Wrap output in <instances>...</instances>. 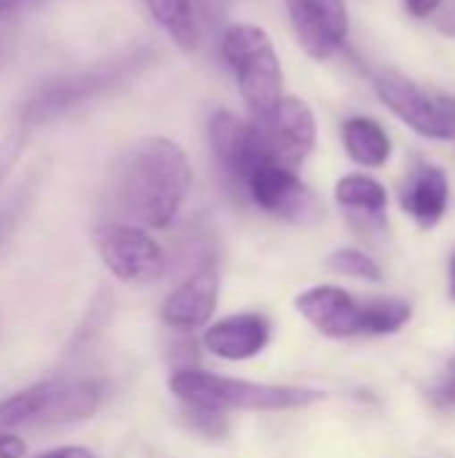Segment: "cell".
<instances>
[{
	"instance_id": "obj_1",
	"label": "cell",
	"mask_w": 455,
	"mask_h": 458,
	"mask_svg": "<svg viewBox=\"0 0 455 458\" xmlns=\"http://www.w3.org/2000/svg\"><path fill=\"white\" fill-rule=\"evenodd\" d=\"M193 185L188 153L166 137H142L115 161L110 174V204L126 223L139 228H169Z\"/></svg>"
},
{
	"instance_id": "obj_2",
	"label": "cell",
	"mask_w": 455,
	"mask_h": 458,
	"mask_svg": "<svg viewBox=\"0 0 455 458\" xmlns=\"http://www.w3.org/2000/svg\"><path fill=\"white\" fill-rule=\"evenodd\" d=\"M169 392L190 411L228 413V411H292L324 400V392L287 384H257L206 373L198 368H180L169 376Z\"/></svg>"
},
{
	"instance_id": "obj_3",
	"label": "cell",
	"mask_w": 455,
	"mask_h": 458,
	"mask_svg": "<svg viewBox=\"0 0 455 458\" xmlns=\"http://www.w3.org/2000/svg\"><path fill=\"white\" fill-rule=\"evenodd\" d=\"M220 54L236 81L249 118L268 113L284 97V70L271 35L252 21H231L220 35Z\"/></svg>"
},
{
	"instance_id": "obj_4",
	"label": "cell",
	"mask_w": 455,
	"mask_h": 458,
	"mask_svg": "<svg viewBox=\"0 0 455 458\" xmlns=\"http://www.w3.org/2000/svg\"><path fill=\"white\" fill-rule=\"evenodd\" d=\"M263 161H274L287 169H300L316 148V115L300 97L284 94L268 113L249 118Z\"/></svg>"
},
{
	"instance_id": "obj_5",
	"label": "cell",
	"mask_w": 455,
	"mask_h": 458,
	"mask_svg": "<svg viewBox=\"0 0 455 458\" xmlns=\"http://www.w3.org/2000/svg\"><path fill=\"white\" fill-rule=\"evenodd\" d=\"M241 191L257 209L284 223L311 225L324 215L319 196L300 180V174L274 161H260L241 182Z\"/></svg>"
},
{
	"instance_id": "obj_6",
	"label": "cell",
	"mask_w": 455,
	"mask_h": 458,
	"mask_svg": "<svg viewBox=\"0 0 455 458\" xmlns=\"http://www.w3.org/2000/svg\"><path fill=\"white\" fill-rule=\"evenodd\" d=\"M94 244L105 268L123 284H150L166 268L164 247L147 233V228L105 223L94 231Z\"/></svg>"
},
{
	"instance_id": "obj_7",
	"label": "cell",
	"mask_w": 455,
	"mask_h": 458,
	"mask_svg": "<svg viewBox=\"0 0 455 458\" xmlns=\"http://www.w3.org/2000/svg\"><path fill=\"white\" fill-rule=\"evenodd\" d=\"M373 86L378 99L413 131L429 140H453V118L445 94H429L397 70H378Z\"/></svg>"
},
{
	"instance_id": "obj_8",
	"label": "cell",
	"mask_w": 455,
	"mask_h": 458,
	"mask_svg": "<svg viewBox=\"0 0 455 458\" xmlns=\"http://www.w3.org/2000/svg\"><path fill=\"white\" fill-rule=\"evenodd\" d=\"M137 56H129V59H121V62H110V64H99L88 72H80V75H72V78H64V81H56L51 86H46L43 91H38L27 110H24V121L27 123H43V121H54L64 113H70L72 107L99 97L102 91L113 89L115 83L126 81V75L137 67Z\"/></svg>"
},
{
	"instance_id": "obj_9",
	"label": "cell",
	"mask_w": 455,
	"mask_h": 458,
	"mask_svg": "<svg viewBox=\"0 0 455 458\" xmlns=\"http://www.w3.org/2000/svg\"><path fill=\"white\" fill-rule=\"evenodd\" d=\"M298 43L314 59L335 56L349 38L346 0H284Z\"/></svg>"
},
{
	"instance_id": "obj_10",
	"label": "cell",
	"mask_w": 455,
	"mask_h": 458,
	"mask_svg": "<svg viewBox=\"0 0 455 458\" xmlns=\"http://www.w3.org/2000/svg\"><path fill=\"white\" fill-rule=\"evenodd\" d=\"M217 301H220L217 266L204 263L164 298L158 317L169 330H177V333L204 330L215 317Z\"/></svg>"
},
{
	"instance_id": "obj_11",
	"label": "cell",
	"mask_w": 455,
	"mask_h": 458,
	"mask_svg": "<svg viewBox=\"0 0 455 458\" xmlns=\"http://www.w3.org/2000/svg\"><path fill=\"white\" fill-rule=\"evenodd\" d=\"M274 335V325L260 311H241L209 322L204 327V349L225 362H247L260 357Z\"/></svg>"
},
{
	"instance_id": "obj_12",
	"label": "cell",
	"mask_w": 455,
	"mask_h": 458,
	"mask_svg": "<svg viewBox=\"0 0 455 458\" xmlns=\"http://www.w3.org/2000/svg\"><path fill=\"white\" fill-rule=\"evenodd\" d=\"M209 145L223 166V172L241 188L247 174L263 161L257 140H255V126L249 118H241L231 110H217L209 118Z\"/></svg>"
},
{
	"instance_id": "obj_13",
	"label": "cell",
	"mask_w": 455,
	"mask_h": 458,
	"mask_svg": "<svg viewBox=\"0 0 455 458\" xmlns=\"http://www.w3.org/2000/svg\"><path fill=\"white\" fill-rule=\"evenodd\" d=\"M102 408V386L91 378H48L40 381V403L35 427H64L91 419Z\"/></svg>"
},
{
	"instance_id": "obj_14",
	"label": "cell",
	"mask_w": 455,
	"mask_h": 458,
	"mask_svg": "<svg viewBox=\"0 0 455 458\" xmlns=\"http://www.w3.org/2000/svg\"><path fill=\"white\" fill-rule=\"evenodd\" d=\"M298 314L314 325L322 335L327 338H351L359 335V322H362V303L354 301L341 287L333 284H319L295 298Z\"/></svg>"
},
{
	"instance_id": "obj_15",
	"label": "cell",
	"mask_w": 455,
	"mask_h": 458,
	"mask_svg": "<svg viewBox=\"0 0 455 458\" xmlns=\"http://www.w3.org/2000/svg\"><path fill=\"white\" fill-rule=\"evenodd\" d=\"M448 196H451L448 174L434 164L418 161L410 166L402 182L400 201H402V209L421 228H434L448 212Z\"/></svg>"
},
{
	"instance_id": "obj_16",
	"label": "cell",
	"mask_w": 455,
	"mask_h": 458,
	"mask_svg": "<svg viewBox=\"0 0 455 458\" xmlns=\"http://www.w3.org/2000/svg\"><path fill=\"white\" fill-rule=\"evenodd\" d=\"M343 148L359 166L378 169L392 158V140L386 129L367 115H354L343 123Z\"/></svg>"
},
{
	"instance_id": "obj_17",
	"label": "cell",
	"mask_w": 455,
	"mask_h": 458,
	"mask_svg": "<svg viewBox=\"0 0 455 458\" xmlns=\"http://www.w3.org/2000/svg\"><path fill=\"white\" fill-rule=\"evenodd\" d=\"M158 27L174 40L185 54L198 51L201 46V24L196 0H142Z\"/></svg>"
},
{
	"instance_id": "obj_18",
	"label": "cell",
	"mask_w": 455,
	"mask_h": 458,
	"mask_svg": "<svg viewBox=\"0 0 455 458\" xmlns=\"http://www.w3.org/2000/svg\"><path fill=\"white\" fill-rule=\"evenodd\" d=\"M335 201L351 215L383 220V212L389 207V193L378 180L367 174H346L335 185Z\"/></svg>"
},
{
	"instance_id": "obj_19",
	"label": "cell",
	"mask_w": 455,
	"mask_h": 458,
	"mask_svg": "<svg viewBox=\"0 0 455 458\" xmlns=\"http://www.w3.org/2000/svg\"><path fill=\"white\" fill-rule=\"evenodd\" d=\"M410 314H413L410 303L394 301V298H381V301L362 303L359 333H365V335H392V333L402 330L410 322Z\"/></svg>"
},
{
	"instance_id": "obj_20",
	"label": "cell",
	"mask_w": 455,
	"mask_h": 458,
	"mask_svg": "<svg viewBox=\"0 0 455 458\" xmlns=\"http://www.w3.org/2000/svg\"><path fill=\"white\" fill-rule=\"evenodd\" d=\"M327 268L335 274L351 276V279H362V282H381L383 279L378 263L370 255H365L362 250H351V247L335 250L327 258Z\"/></svg>"
},
{
	"instance_id": "obj_21",
	"label": "cell",
	"mask_w": 455,
	"mask_h": 458,
	"mask_svg": "<svg viewBox=\"0 0 455 458\" xmlns=\"http://www.w3.org/2000/svg\"><path fill=\"white\" fill-rule=\"evenodd\" d=\"M21 153H24V134L21 131H11V134L0 137V188L8 180V174L13 172Z\"/></svg>"
},
{
	"instance_id": "obj_22",
	"label": "cell",
	"mask_w": 455,
	"mask_h": 458,
	"mask_svg": "<svg viewBox=\"0 0 455 458\" xmlns=\"http://www.w3.org/2000/svg\"><path fill=\"white\" fill-rule=\"evenodd\" d=\"M429 397L442 408H455V376H448L440 384H434L429 389Z\"/></svg>"
},
{
	"instance_id": "obj_23",
	"label": "cell",
	"mask_w": 455,
	"mask_h": 458,
	"mask_svg": "<svg viewBox=\"0 0 455 458\" xmlns=\"http://www.w3.org/2000/svg\"><path fill=\"white\" fill-rule=\"evenodd\" d=\"M0 458H27V445L21 437L0 432Z\"/></svg>"
},
{
	"instance_id": "obj_24",
	"label": "cell",
	"mask_w": 455,
	"mask_h": 458,
	"mask_svg": "<svg viewBox=\"0 0 455 458\" xmlns=\"http://www.w3.org/2000/svg\"><path fill=\"white\" fill-rule=\"evenodd\" d=\"M440 5H442V0H405L408 13H410V16H416V19H426V16H432Z\"/></svg>"
},
{
	"instance_id": "obj_25",
	"label": "cell",
	"mask_w": 455,
	"mask_h": 458,
	"mask_svg": "<svg viewBox=\"0 0 455 458\" xmlns=\"http://www.w3.org/2000/svg\"><path fill=\"white\" fill-rule=\"evenodd\" d=\"M32 458H97L91 451L80 448V445H64V448H54V451H46V454H38Z\"/></svg>"
},
{
	"instance_id": "obj_26",
	"label": "cell",
	"mask_w": 455,
	"mask_h": 458,
	"mask_svg": "<svg viewBox=\"0 0 455 458\" xmlns=\"http://www.w3.org/2000/svg\"><path fill=\"white\" fill-rule=\"evenodd\" d=\"M19 3H21V0H0V13H3V11H11V8L19 5Z\"/></svg>"
},
{
	"instance_id": "obj_27",
	"label": "cell",
	"mask_w": 455,
	"mask_h": 458,
	"mask_svg": "<svg viewBox=\"0 0 455 458\" xmlns=\"http://www.w3.org/2000/svg\"><path fill=\"white\" fill-rule=\"evenodd\" d=\"M451 295H453L455 301V255L453 260H451Z\"/></svg>"
},
{
	"instance_id": "obj_28",
	"label": "cell",
	"mask_w": 455,
	"mask_h": 458,
	"mask_svg": "<svg viewBox=\"0 0 455 458\" xmlns=\"http://www.w3.org/2000/svg\"><path fill=\"white\" fill-rule=\"evenodd\" d=\"M448 110H451V118H453V140H455V97H448Z\"/></svg>"
},
{
	"instance_id": "obj_29",
	"label": "cell",
	"mask_w": 455,
	"mask_h": 458,
	"mask_svg": "<svg viewBox=\"0 0 455 458\" xmlns=\"http://www.w3.org/2000/svg\"><path fill=\"white\" fill-rule=\"evenodd\" d=\"M5 223H8V220H5V217L0 215V239H3V231H5Z\"/></svg>"
},
{
	"instance_id": "obj_30",
	"label": "cell",
	"mask_w": 455,
	"mask_h": 458,
	"mask_svg": "<svg viewBox=\"0 0 455 458\" xmlns=\"http://www.w3.org/2000/svg\"><path fill=\"white\" fill-rule=\"evenodd\" d=\"M448 370H451V376H455V357L448 362Z\"/></svg>"
}]
</instances>
